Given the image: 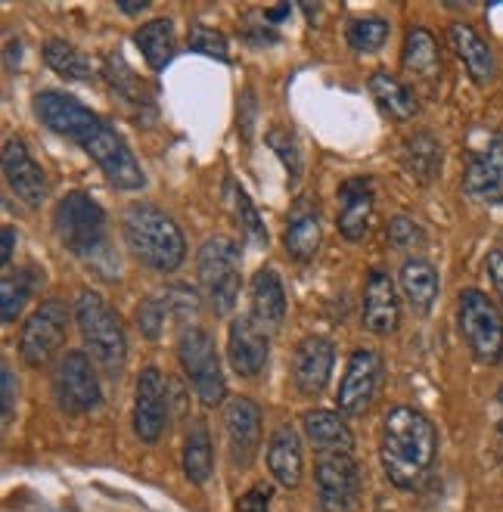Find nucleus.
Listing matches in <instances>:
<instances>
[{
    "mask_svg": "<svg viewBox=\"0 0 503 512\" xmlns=\"http://www.w3.org/2000/svg\"><path fill=\"white\" fill-rule=\"evenodd\" d=\"M7 50H10V69H13V66H19V56H22V53H19V41H10V44H7Z\"/></svg>",
    "mask_w": 503,
    "mask_h": 512,
    "instance_id": "nucleus-48",
    "label": "nucleus"
},
{
    "mask_svg": "<svg viewBox=\"0 0 503 512\" xmlns=\"http://www.w3.org/2000/svg\"><path fill=\"white\" fill-rule=\"evenodd\" d=\"M268 351H271V339L252 317H240L230 323L227 357H230V367L240 376L246 379L258 376L264 364H268Z\"/></svg>",
    "mask_w": 503,
    "mask_h": 512,
    "instance_id": "nucleus-18",
    "label": "nucleus"
},
{
    "mask_svg": "<svg viewBox=\"0 0 503 512\" xmlns=\"http://www.w3.org/2000/svg\"><path fill=\"white\" fill-rule=\"evenodd\" d=\"M177 360H181V370L187 376V382L193 385L196 398L205 407H215L227 398V382L221 373V360H218V348L215 339L199 326H190L177 339Z\"/></svg>",
    "mask_w": 503,
    "mask_h": 512,
    "instance_id": "nucleus-7",
    "label": "nucleus"
},
{
    "mask_svg": "<svg viewBox=\"0 0 503 512\" xmlns=\"http://www.w3.org/2000/svg\"><path fill=\"white\" fill-rule=\"evenodd\" d=\"M134 44L140 47L146 66L153 72H162L171 56H174V47H177V38H174V22L171 19H153L137 28L134 35Z\"/></svg>",
    "mask_w": 503,
    "mask_h": 512,
    "instance_id": "nucleus-28",
    "label": "nucleus"
},
{
    "mask_svg": "<svg viewBox=\"0 0 503 512\" xmlns=\"http://www.w3.org/2000/svg\"><path fill=\"white\" fill-rule=\"evenodd\" d=\"M382 379V357L370 348H358L348 357V367L342 373L339 382V395L336 404L342 413H364L373 398H376V388Z\"/></svg>",
    "mask_w": 503,
    "mask_h": 512,
    "instance_id": "nucleus-14",
    "label": "nucleus"
},
{
    "mask_svg": "<svg viewBox=\"0 0 503 512\" xmlns=\"http://www.w3.org/2000/svg\"><path fill=\"white\" fill-rule=\"evenodd\" d=\"M84 153L100 165V171L106 174V180L115 190H140L146 184V177H143V171L131 153V146L112 125L103 122L100 131L84 143Z\"/></svg>",
    "mask_w": 503,
    "mask_h": 512,
    "instance_id": "nucleus-12",
    "label": "nucleus"
},
{
    "mask_svg": "<svg viewBox=\"0 0 503 512\" xmlns=\"http://www.w3.org/2000/svg\"><path fill=\"white\" fill-rule=\"evenodd\" d=\"M53 398L66 413H91L100 407L103 391L94 373L91 357L84 351H69L53 373Z\"/></svg>",
    "mask_w": 503,
    "mask_h": 512,
    "instance_id": "nucleus-10",
    "label": "nucleus"
},
{
    "mask_svg": "<svg viewBox=\"0 0 503 512\" xmlns=\"http://www.w3.org/2000/svg\"><path fill=\"white\" fill-rule=\"evenodd\" d=\"M497 404H500V432H503V385L497 391Z\"/></svg>",
    "mask_w": 503,
    "mask_h": 512,
    "instance_id": "nucleus-49",
    "label": "nucleus"
},
{
    "mask_svg": "<svg viewBox=\"0 0 503 512\" xmlns=\"http://www.w3.org/2000/svg\"><path fill=\"white\" fill-rule=\"evenodd\" d=\"M404 69L423 81H435L441 75V53L438 41L426 28H410L404 38Z\"/></svg>",
    "mask_w": 503,
    "mask_h": 512,
    "instance_id": "nucleus-30",
    "label": "nucleus"
},
{
    "mask_svg": "<svg viewBox=\"0 0 503 512\" xmlns=\"http://www.w3.org/2000/svg\"><path fill=\"white\" fill-rule=\"evenodd\" d=\"M4 177H7L10 190L28 208H38L47 199V177H44L41 165L28 156L22 140H7V146H4Z\"/></svg>",
    "mask_w": 503,
    "mask_h": 512,
    "instance_id": "nucleus-21",
    "label": "nucleus"
},
{
    "mask_svg": "<svg viewBox=\"0 0 503 512\" xmlns=\"http://www.w3.org/2000/svg\"><path fill=\"white\" fill-rule=\"evenodd\" d=\"M35 115L53 134L75 140L78 146H84L103 125V118L97 112H91L81 100L63 94V90H41L35 97Z\"/></svg>",
    "mask_w": 503,
    "mask_h": 512,
    "instance_id": "nucleus-11",
    "label": "nucleus"
},
{
    "mask_svg": "<svg viewBox=\"0 0 503 512\" xmlns=\"http://www.w3.org/2000/svg\"><path fill=\"white\" fill-rule=\"evenodd\" d=\"M302 429L317 454H351L354 447V435L336 410H308L302 416Z\"/></svg>",
    "mask_w": 503,
    "mask_h": 512,
    "instance_id": "nucleus-25",
    "label": "nucleus"
},
{
    "mask_svg": "<svg viewBox=\"0 0 503 512\" xmlns=\"http://www.w3.org/2000/svg\"><path fill=\"white\" fill-rule=\"evenodd\" d=\"M268 469L283 488H299L305 472L302 438L292 426H280L268 441Z\"/></svg>",
    "mask_w": 503,
    "mask_h": 512,
    "instance_id": "nucleus-23",
    "label": "nucleus"
},
{
    "mask_svg": "<svg viewBox=\"0 0 503 512\" xmlns=\"http://www.w3.org/2000/svg\"><path fill=\"white\" fill-rule=\"evenodd\" d=\"M13 246H16V230L4 227V249H0V261L4 264H10V258H13Z\"/></svg>",
    "mask_w": 503,
    "mask_h": 512,
    "instance_id": "nucleus-45",
    "label": "nucleus"
},
{
    "mask_svg": "<svg viewBox=\"0 0 503 512\" xmlns=\"http://www.w3.org/2000/svg\"><path fill=\"white\" fill-rule=\"evenodd\" d=\"M168 423V382L162 370L146 367L134 388V432L140 441L156 444Z\"/></svg>",
    "mask_w": 503,
    "mask_h": 512,
    "instance_id": "nucleus-13",
    "label": "nucleus"
},
{
    "mask_svg": "<svg viewBox=\"0 0 503 512\" xmlns=\"http://www.w3.org/2000/svg\"><path fill=\"white\" fill-rule=\"evenodd\" d=\"M199 283L202 292L209 298V305L215 314H230L236 308V298H240V267H243V255L240 246L233 243L230 236H209L199 249Z\"/></svg>",
    "mask_w": 503,
    "mask_h": 512,
    "instance_id": "nucleus-5",
    "label": "nucleus"
},
{
    "mask_svg": "<svg viewBox=\"0 0 503 512\" xmlns=\"http://www.w3.org/2000/svg\"><path fill=\"white\" fill-rule=\"evenodd\" d=\"M66 329H69V311L59 301H44V305L25 320L22 333H19V354L32 370L47 367L50 360L59 354L66 342Z\"/></svg>",
    "mask_w": 503,
    "mask_h": 512,
    "instance_id": "nucleus-8",
    "label": "nucleus"
},
{
    "mask_svg": "<svg viewBox=\"0 0 503 512\" xmlns=\"http://www.w3.org/2000/svg\"><path fill=\"white\" fill-rule=\"evenodd\" d=\"M389 41V22L379 16H364L348 25V47L354 53H373Z\"/></svg>",
    "mask_w": 503,
    "mask_h": 512,
    "instance_id": "nucleus-35",
    "label": "nucleus"
},
{
    "mask_svg": "<svg viewBox=\"0 0 503 512\" xmlns=\"http://www.w3.org/2000/svg\"><path fill=\"white\" fill-rule=\"evenodd\" d=\"M283 16H289V7H274V10H264V19H268V22H280Z\"/></svg>",
    "mask_w": 503,
    "mask_h": 512,
    "instance_id": "nucleus-47",
    "label": "nucleus"
},
{
    "mask_svg": "<svg viewBox=\"0 0 503 512\" xmlns=\"http://www.w3.org/2000/svg\"><path fill=\"white\" fill-rule=\"evenodd\" d=\"M271 509V485H252L240 503H236V512H268Z\"/></svg>",
    "mask_w": 503,
    "mask_h": 512,
    "instance_id": "nucleus-42",
    "label": "nucleus"
},
{
    "mask_svg": "<svg viewBox=\"0 0 503 512\" xmlns=\"http://www.w3.org/2000/svg\"><path fill=\"white\" fill-rule=\"evenodd\" d=\"M122 233H125V246L131 249V255L140 264L159 270V274L177 270L187 255L181 227L156 205H146V202L128 205L122 215Z\"/></svg>",
    "mask_w": 503,
    "mask_h": 512,
    "instance_id": "nucleus-2",
    "label": "nucleus"
},
{
    "mask_svg": "<svg viewBox=\"0 0 503 512\" xmlns=\"http://www.w3.org/2000/svg\"><path fill=\"white\" fill-rule=\"evenodd\" d=\"M457 323L460 333L472 351V357L485 367H494L503 360V314L482 289L460 292L457 305Z\"/></svg>",
    "mask_w": 503,
    "mask_h": 512,
    "instance_id": "nucleus-6",
    "label": "nucleus"
},
{
    "mask_svg": "<svg viewBox=\"0 0 503 512\" xmlns=\"http://www.w3.org/2000/svg\"><path fill=\"white\" fill-rule=\"evenodd\" d=\"M227 190H230V199H233V212H236V221L243 224L246 236L252 239L255 246H268V230H264V224H261L258 212H255V205H252L249 193H246L240 184H233V180L227 184Z\"/></svg>",
    "mask_w": 503,
    "mask_h": 512,
    "instance_id": "nucleus-36",
    "label": "nucleus"
},
{
    "mask_svg": "<svg viewBox=\"0 0 503 512\" xmlns=\"http://www.w3.org/2000/svg\"><path fill=\"white\" fill-rule=\"evenodd\" d=\"M448 41H451V50L457 53V59L463 63V69L469 72V78L476 81L479 87H488L497 78L494 50L488 47V41L469 22H454L448 28Z\"/></svg>",
    "mask_w": 503,
    "mask_h": 512,
    "instance_id": "nucleus-22",
    "label": "nucleus"
},
{
    "mask_svg": "<svg viewBox=\"0 0 503 512\" xmlns=\"http://www.w3.org/2000/svg\"><path fill=\"white\" fill-rule=\"evenodd\" d=\"M386 236H389V246L398 249V252H417L426 243V233L420 230V224L413 218H407V215L392 218Z\"/></svg>",
    "mask_w": 503,
    "mask_h": 512,
    "instance_id": "nucleus-37",
    "label": "nucleus"
},
{
    "mask_svg": "<svg viewBox=\"0 0 503 512\" xmlns=\"http://www.w3.org/2000/svg\"><path fill=\"white\" fill-rule=\"evenodd\" d=\"M168 308L162 298H146L143 305L137 308V329L146 336V339H159L162 329H165V320H168Z\"/></svg>",
    "mask_w": 503,
    "mask_h": 512,
    "instance_id": "nucleus-39",
    "label": "nucleus"
},
{
    "mask_svg": "<svg viewBox=\"0 0 503 512\" xmlns=\"http://www.w3.org/2000/svg\"><path fill=\"white\" fill-rule=\"evenodd\" d=\"M485 270H488V280L500 298V305H503V249H491L488 258H485Z\"/></svg>",
    "mask_w": 503,
    "mask_h": 512,
    "instance_id": "nucleus-44",
    "label": "nucleus"
},
{
    "mask_svg": "<svg viewBox=\"0 0 503 512\" xmlns=\"http://www.w3.org/2000/svg\"><path fill=\"white\" fill-rule=\"evenodd\" d=\"M463 193L476 202H503V140L472 153L463 171Z\"/></svg>",
    "mask_w": 503,
    "mask_h": 512,
    "instance_id": "nucleus-19",
    "label": "nucleus"
},
{
    "mask_svg": "<svg viewBox=\"0 0 503 512\" xmlns=\"http://www.w3.org/2000/svg\"><path fill=\"white\" fill-rule=\"evenodd\" d=\"M165 308H168V314L171 317H193L196 314V292L193 289H187V286H171V289H165Z\"/></svg>",
    "mask_w": 503,
    "mask_h": 512,
    "instance_id": "nucleus-41",
    "label": "nucleus"
},
{
    "mask_svg": "<svg viewBox=\"0 0 503 512\" xmlns=\"http://www.w3.org/2000/svg\"><path fill=\"white\" fill-rule=\"evenodd\" d=\"M75 323L84 348L91 351L97 367L106 376H122L128 364V339L122 323H118V314L109 308V301L100 292L84 289L75 298Z\"/></svg>",
    "mask_w": 503,
    "mask_h": 512,
    "instance_id": "nucleus-3",
    "label": "nucleus"
},
{
    "mask_svg": "<svg viewBox=\"0 0 503 512\" xmlns=\"http://www.w3.org/2000/svg\"><path fill=\"white\" fill-rule=\"evenodd\" d=\"M118 10L128 13V16H137V13L146 10V0H137V4H128V0H122V4H118Z\"/></svg>",
    "mask_w": 503,
    "mask_h": 512,
    "instance_id": "nucleus-46",
    "label": "nucleus"
},
{
    "mask_svg": "<svg viewBox=\"0 0 503 512\" xmlns=\"http://www.w3.org/2000/svg\"><path fill=\"white\" fill-rule=\"evenodd\" d=\"M370 94L379 103V109L386 112V115H392L395 122H410V118L420 112L417 97H413L410 90L395 75H389V72H373Z\"/></svg>",
    "mask_w": 503,
    "mask_h": 512,
    "instance_id": "nucleus-29",
    "label": "nucleus"
},
{
    "mask_svg": "<svg viewBox=\"0 0 503 512\" xmlns=\"http://www.w3.org/2000/svg\"><path fill=\"white\" fill-rule=\"evenodd\" d=\"M0 391H4V426H10L16 413V379L10 364L0 367Z\"/></svg>",
    "mask_w": 503,
    "mask_h": 512,
    "instance_id": "nucleus-43",
    "label": "nucleus"
},
{
    "mask_svg": "<svg viewBox=\"0 0 503 512\" xmlns=\"http://www.w3.org/2000/svg\"><path fill=\"white\" fill-rule=\"evenodd\" d=\"M373 180L370 177H351L339 187V218L336 227L348 243H361L370 233L373 221Z\"/></svg>",
    "mask_w": 503,
    "mask_h": 512,
    "instance_id": "nucleus-20",
    "label": "nucleus"
},
{
    "mask_svg": "<svg viewBox=\"0 0 503 512\" xmlns=\"http://www.w3.org/2000/svg\"><path fill=\"white\" fill-rule=\"evenodd\" d=\"M224 426L233 466L249 469L261 447V407L252 398H233L224 410Z\"/></svg>",
    "mask_w": 503,
    "mask_h": 512,
    "instance_id": "nucleus-15",
    "label": "nucleus"
},
{
    "mask_svg": "<svg viewBox=\"0 0 503 512\" xmlns=\"http://www.w3.org/2000/svg\"><path fill=\"white\" fill-rule=\"evenodd\" d=\"M212 435H209V426H205V419H196L190 426L187 438H184V475L193 485H205V481L212 478Z\"/></svg>",
    "mask_w": 503,
    "mask_h": 512,
    "instance_id": "nucleus-32",
    "label": "nucleus"
},
{
    "mask_svg": "<svg viewBox=\"0 0 503 512\" xmlns=\"http://www.w3.org/2000/svg\"><path fill=\"white\" fill-rule=\"evenodd\" d=\"M401 162L404 168L420 180V184H432V180L438 177L441 171V143L420 131L404 140V149H401Z\"/></svg>",
    "mask_w": 503,
    "mask_h": 512,
    "instance_id": "nucleus-31",
    "label": "nucleus"
},
{
    "mask_svg": "<svg viewBox=\"0 0 503 512\" xmlns=\"http://www.w3.org/2000/svg\"><path fill=\"white\" fill-rule=\"evenodd\" d=\"M401 292H404L413 314H429L432 305H435V298H438V270L423 258L404 261V267H401Z\"/></svg>",
    "mask_w": 503,
    "mask_h": 512,
    "instance_id": "nucleus-27",
    "label": "nucleus"
},
{
    "mask_svg": "<svg viewBox=\"0 0 503 512\" xmlns=\"http://www.w3.org/2000/svg\"><path fill=\"white\" fill-rule=\"evenodd\" d=\"M187 44H190V50H196L202 56H215V59H221V63H227V56H230L227 53V38L221 32H215V28H209V25H193Z\"/></svg>",
    "mask_w": 503,
    "mask_h": 512,
    "instance_id": "nucleus-38",
    "label": "nucleus"
},
{
    "mask_svg": "<svg viewBox=\"0 0 503 512\" xmlns=\"http://www.w3.org/2000/svg\"><path fill=\"white\" fill-rule=\"evenodd\" d=\"M32 289H35L32 270H7L4 283H0V317H4V323H16Z\"/></svg>",
    "mask_w": 503,
    "mask_h": 512,
    "instance_id": "nucleus-34",
    "label": "nucleus"
},
{
    "mask_svg": "<svg viewBox=\"0 0 503 512\" xmlns=\"http://www.w3.org/2000/svg\"><path fill=\"white\" fill-rule=\"evenodd\" d=\"M283 246L286 255L295 261H311L320 249V215L314 205L299 202L292 208V218L289 227L283 233Z\"/></svg>",
    "mask_w": 503,
    "mask_h": 512,
    "instance_id": "nucleus-26",
    "label": "nucleus"
},
{
    "mask_svg": "<svg viewBox=\"0 0 503 512\" xmlns=\"http://www.w3.org/2000/svg\"><path fill=\"white\" fill-rule=\"evenodd\" d=\"M336 348L327 336H308L299 342L292 357V382L302 395H320L330 382Z\"/></svg>",
    "mask_w": 503,
    "mask_h": 512,
    "instance_id": "nucleus-16",
    "label": "nucleus"
},
{
    "mask_svg": "<svg viewBox=\"0 0 503 512\" xmlns=\"http://www.w3.org/2000/svg\"><path fill=\"white\" fill-rule=\"evenodd\" d=\"M268 143L277 149V156L283 159V165L289 168V174L299 177L302 174V153H299V146H295V140L286 131H271L268 134Z\"/></svg>",
    "mask_w": 503,
    "mask_h": 512,
    "instance_id": "nucleus-40",
    "label": "nucleus"
},
{
    "mask_svg": "<svg viewBox=\"0 0 503 512\" xmlns=\"http://www.w3.org/2000/svg\"><path fill=\"white\" fill-rule=\"evenodd\" d=\"M364 329L373 336H392L401 323V305L395 283L386 270H370L367 286H364Z\"/></svg>",
    "mask_w": 503,
    "mask_h": 512,
    "instance_id": "nucleus-17",
    "label": "nucleus"
},
{
    "mask_svg": "<svg viewBox=\"0 0 503 512\" xmlns=\"http://www.w3.org/2000/svg\"><path fill=\"white\" fill-rule=\"evenodd\" d=\"M286 317V292L271 267H261L252 277V320L264 333H277Z\"/></svg>",
    "mask_w": 503,
    "mask_h": 512,
    "instance_id": "nucleus-24",
    "label": "nucleus"
},
{
    "mask_svg": "<svg viewBox=\"0 0 503 512\" xmlns=\"http://www.w3.org/2000/svg\"><path fill=\"white\" fill-rule=\"evenodd\" d=\"M44 63L56 72V75H63L69 81H91L94 78V69H91V59H87L81 50H75L72 44L66 41H47L44 44Z\"/></svg>",
    "mask_w": 503,
    "mask_h": 512,
    "instance_id": "nucleus-33",
    "label": "nucleus"
},
{
    "mask_svg": "<svg viewBox=\"0 0 503 512\" xmlns=\"http://www.w3.org/2000/svg\"><path fill=\"white\" fill-rule=\"evenodd\" d=\"M379 457L395 488L417 491L438 457V432L432 419L413 407H395L382 419Z\"/></svg>",
    "mask_w": 503,
    "mask_h": 512,
    "instance_id": "nucleus-1",
    "label": "nucleus"
},
{
    "mask_svg": "<svg viewBox=\"0 0 503 512\" xmlns=\"http://www.w3.org/2000/svg\"><path fill=\"white\" fill-rule=\"evenodd\" d=\"M53 227L59 243H63L75 258L100 264L109 258V233H106V212L97 199L87 193H69L59 199L53 212Z\"/></svg>",
    "mask_w": 503,
    "mask_h": 512,
    "instance_id": "nucleus-4",
    "label": "nucleus"
},
{
    "mask_svg": "<svg viewBox=\"0 0 503 512\" xmlns=\"http://www.w3.org/2000/svg\"><path fill=\"white\" fill-rule=\"evenodd\" d=\"M314 481L320 512H354L361 500V466L351 454H317Z\"/></svg>",
    "mask_w": 503,
    "mask_h": 512,
    "instance_id": "nucleus-9",
    "label": "nucleus"
}]
</instances>
